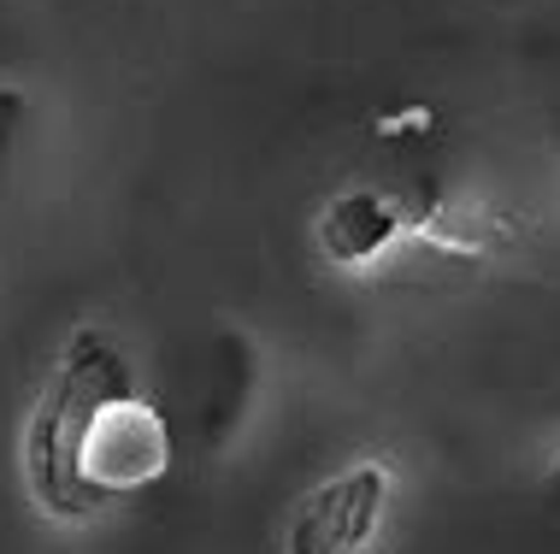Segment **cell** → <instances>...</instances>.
Instances as JSON below:
<instances>
[{
    "label": "cell",
    "instance_id": "cell-1",
    "mask_svg": "<svg viewBox=\"0 0 560 554\" xmlns=\"http://www.w3.org/2000/svg\"><path fill=\"white\" fill-rule=\"evenodd\" d=\"M24 460L42 507L95 514V507L160 484L172 467V437L113 342L78 331L36 408Z\"/></svg>",
    "mask_w": 560,
    "mask_h": 554
},
{
    "label": "cell",
    "instance_id": "cell-2",
    "mask_svg": "<svg viewBox=\"0 0 560 554\" xmlns=\"http://www.w3.org/2000/svg\"><path fill=\"white\" fill-rule=\"evenodd\" d=\"M384 490H389V472L377 460H360L354 472L319 484L295 507L283 554H360L366 537L377 531V514H384Z\"/></svg>",
    "mask_w": 560,
    "mask_h": 554
},
{
    "label": "cell",
    "instance_id": "cell-3",
    "mask_svg": "<svg viewBox=\"0 0 560 554\" xmlns=\"http://www.w3.org/2000/svg\"><path fill=\"white\" fill-rule=\"evenodd\" d=\"M401 231H413V219L401 213L396 195H384V189H348V195H337V201L325 207L319 248L337 266H372Z\"/></svg>",
    "mask_w": 560,
    "mask_h": 554
}]
</instances>
